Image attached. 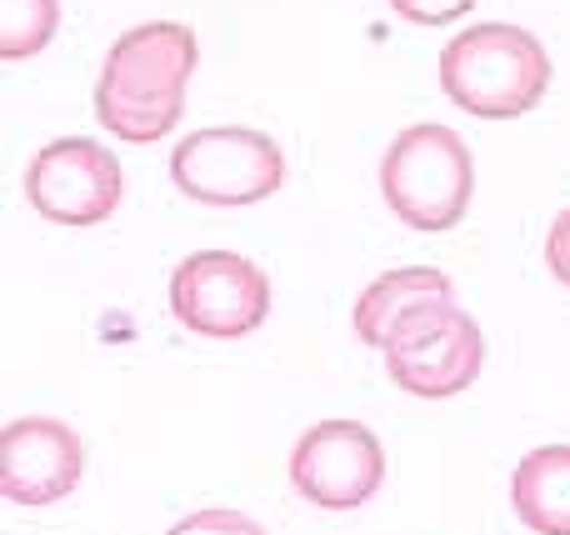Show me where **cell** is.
Here are the masks:
<instances>
[{"label": "cell", "instance_id": "6da1fadb", "mask_svg": "<svg viewBox=\"0 0 570 535\" xmlns=\"http://www.w3.org/2000/svg\"><path fill=\"white\" fill-rule=\"evenodd\" d=\"M196 30L180 20L130 26L106 50V66L96 80V120L130 146L166 140L186 116V86L196 76Z\"/></svg>", "mask_w": 570, "mask_h": 535}, {"label": "cell", "instance_id": "7a4b0ae2", "mask_svg": "<svg viewBox=\"0 0 570 535\" xmlns=\"http://www.w3.org/2000/svg\"><path fill=\"white\" fill-rule=\"evenodd\" d=\"M441 86L465 116L515 120L551 90V56L521 26H471L441 50Z\"/></svg>", "mask_w": 570, "mask_h": 535}, {"label": "cell", "instance_id": "3957f363", "mask_svg": "<svg viewBox=\"0 0 570 535\" xmlns=\"http://www.w3.org/2000/svg\"><path fill=\"white\" fill-rule=\"evenodd\" d=\"M471 190H475L471 150L451 126L421 120V126H405L385 146L381 196L411 230L435 236V230L461 226L465 210H471Z\"/></svg>", "mask_w": 570, "mask_h": 535}, {"label": "cell", "instance_id": "277c9868", "mask_svg": "<svg viewBox=\"0 0 570 535\" xmlns=\"http://www.w3.org/2000/svg\"><path fill=\"white\" fill-rule=\"evenodd\" d=\"M391 380L415 400H451L481 376L485 336L455 300H425L395 320L381 346Z\"/></svg>", "mask_w": 570, "mask_h": 535}, {"label": "cell", "instance_id": "5b68a950", "mask_svg": "<svg viewBox=\"0 0 570 535\" xmlns=\"http://www.w3.org/2000/svg\"><path fill=\"white\" fill-rule=\"evenodd\" d=\"M170 180L200 206H256L285 186V150L250 126L190 130L170 150Z\"/></svg>", "mask_w": 570, "mask_h": 535}, {"label": "cell", "instance_id": "8992f818", "mask_svg": "<svg viewBox=\"0 0 570 535\" xmlns=\"http://www.w3.org/2000/svg\"><path fill=\"white\" fill-rule=\"evenodd\" d=\"M170 310L196 336L240 340L271 316V280L236 250H196L170 276Z\"/></svg>", "mask_w": 570, "mask_h": 535}, {"label": "cell", "instance_id": "52a82bcc", "mask_svg": "<svg viewBox=\"0 0 570 535\" xmlns=\"http://www.w3.org/2000/svg\"><path fill=\"white\" fill-rule=\"evenodd\" d=\"M26 200L56 226H100L116 216L120 196H126V176L120 160L110 156L100 140L66 136L50 140L30 156L26 166Z\"/></svg>", "mask_w": 570, "mask_h": 535}, {"label": "cell", "instance_id": "ba28073f", "mask_svg": "<svg viewBox=\"0 0 570 535\" xmlns=\"http://www.w3.org/2000/svg\"><path fill=\"white\" fill-rule=\"evenodd\" d=\"M385 446L361 420H321L291 450V486L321 511H355L381 491Z\"/></svg>", "mask_w": 570, "mask_h": 535}, {"label": "cell", "instance_id": "9c48e42d", "mask_svg": "<svg viewBox=\"0 0 570 535\" xmlns=\"http://www.w3.org/2000/svg\"><path fill=\"white\" fill-rule=\"evenodd\" d=\"M86 440L56 416H26L0 430V496L16 506H56L80 486Z\"/></svg>", "mask_w": 570, "mask_h": 535}, {"label": "cell", "instance_id": "30bf717a", "mask_svg": "<svg viewBox=\"0 0 570 535\" xmlns=\"http://www.w3.org/2000/svg\"><path fill=\"white\" fill-rule=\"evenodd\" d=\"M425 300H455L451 296V276L435 266H401V270H385L381 280H371V286L361 290V300H355V336L365 340V346L381 350L385 336L395 330V320L411 316L415 306H425Z\"/></svg>", "mask_w": 570, "mask_h": 535}, {"label": "cell", "instance_id": "8fae6325", "mask_svg": "<svg viewBox=\"0 0 570 535\" xmlns=\"http://www.w3.org/2000/svg\"><path fill=\"white\" fill-rule=\"evenodd\" d=\"M511 506L525 531L570 535V446H541L515 466Z\"/></svg>", "mask_w": 570, "mask_h": 535}, {"label": "cell", "instance_id": "7c38bea8", "mask_svg": "<svg viewBox=\"0 0 570 535\" xmlns=\"http://www.w3.org/2000/svg\"><path fill=\"white\" fill-rule=\"evenodd\" d=\"M60 0H0V56L26 60L56 40Z\"/></svg>", "mask_w": 570, "mask_h": 535}, {"label": "cell", "instance_id": "4fadbf2b", "mask_svg": "<svg viewBox=\"0 0 570 535\" xmlns=\"http://www.w3.org/2000/svg\"><path fill=\"white\" fill-rule=\"evenodd\" d=\"M166 535H266L250 516L240 511H196V516L176 521Z\"/></svg>", "mask_w": 570, "mask_h": 535}, {"label": "cell", "instance_id": "5bb4252c", "mask_svg": "<svg viewBox=\"0 0 570 535\" xmlns=\"http://www.w3.org/2000/svg\"><path fill=\"white\" fill-rule=\"evenodd\" d=\"M471 6L475 0H391V10L401 20H411V26H451Z\"/></svg>", "mask_w": 570, "mask_h": 535}, {"label": "cell", "instance_id": "9a60e30c", "mask_svg": "<svg viewBox=\"0 0 570 535\" xmlns=\"http://www.w3.org/2000/svg\"><path fill=\"white\" fill-rule=\"evenodd\" d=\"M546 266H551V276L570 290V206L551 220V236H546Z\"/></svg>", "mask_w": 570, "mask_h": 535}]
</instances>
